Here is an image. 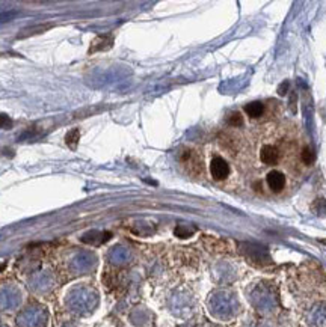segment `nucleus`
Masks as SVG:
<instances>
[{
  "instance_id": "nucleus-11",
  "label": "nucleus",
  "mask_w": 326,
  "mask_h": 327,
  "mask_svg": "<svg viewBox=\"0 0 326 327\" xmlns=\"http://www.w3.org/2000/svg\"><path fill=\"white\" fill-rule=\"evenodd\" d=\"M317 214H325L326 213V199H317L314 202V207H313Z\"/></svg>"
},
{
  "instance_id": "nucleus-3",
  "label": "nucleus",
  "mask_w": 326,
  "mask_h": 327,
  "mask_svg": "<svg viewBox=\"0 0 326 327\" xmlns=\"http://www.w3.org/2000/svg\"><path fill=\"white\" fill-rule=\"evenodd\" d=\"M266 182H267V187L273 193H279L286 187V176L279 170H272L267 173Z\"/></svg>"
},
{
  "instance_id": "nucleus-2",
  "label": "nucleus",
  "mask_w": 326,
  "mask_h": 327,
  "mask_svg": "<svg viewBox=\"0 0 326 327\" xmlns=\"http://www.w3.org/2000/svg\"><path fill=\"white\" fill-rule=\"evenodd\" d=\"M210 173L215 179L222 181L229 175V164L222 157H215L210 162Z\"/></svg>"
},
{
  "instance_id": "nucleus-6",
  "label": "nucleus",
  "mask_w": 326,
  "mask_h": 327,
  "mask_svg": "<svg viewBox=\"0 0 326 327\" xmlns=\"http://www.w3.org/2000/svg\"><path fill=\"white\" fill-rule=\"evenodd\" d=\"M53 24H36V26H32V27H26L23 29L17 38H27V36H32V35H38V33H42L45 30L52 29Z\"/></svg>"
},
{
  "instance_id": "nucleus-7",
  "label": "nucleus",
  "mask_w": 326,
  "mask_h": 327,
  "mask_svg": "<svg viewBox=\"0 0 326 327\" xmlns=\"http://www.w3.org/2000/svg\"><path fill=\"white\" fill-rule=\"evenodd\" d=\"M245 112L251 118H258L264 113V104L260 101H252V103L245 106Z\"/></svg>"
},
{
  "instance_id": "nucleus-15",
  "label": "nucleus",
  "mask_w": 326,
  "mask_h": 327,
  "mask_svg": "<svg viewBox=\"0 0 326 327\" xmlns=\"http://www.w3.org/2000/svg\"><path fill=\"white\" fill-rule=\"evenodd\" d=\"M14 15H15V12H2V14H0V23H2V21H9Z\"/></svg>"
},
{
  "instance_id": "nucleus-16",
  "label": "nucleus",
  "mask_w": 326,
  "mask_h": 327,
  "mask_svg": "<svg viewBox=\"0 0 326 327\" xmlns=\"http://www.w3.org/2000/svg\"><path fill=\"white\" fill-rule=\"evenodd\" d=\"M320 242H322L323 245H326V240H320Z\"/></svg>"
},
{
  "instance_id": "nucleus-4",
  "label": "nucleus",
  "mask_w": 326,
  "mask_h": 327,
  "mask_svg": "<svg viewBox=\"0 0 326 327\" xmlns=\"http://www.w3.org/2000/svg\"><path fill=\"white\" fill-rule=\"evenodd\" d=\"M260 160L267 166H275L279 160V150L275 145L263 147V150L260 153Z\"/></svg>"
},
{
  "instance_id": "nucleus-12",
  "label": "nucleus",
  "mask_w": 326,
  "mask_h": 327,
  "mask_svg": "<svg viewBox=\"0 0 326 327\" xmlns=\"http://www.w3.org/2000/svg\"><path fill=\"white\" fill-rule=\"evenodd\" d=\"M175 236L180 237V239H188V237L192 236V231H188V229L183 228V226H178V228L175 229Z\"/></svg>"
},
{
  "instance_id": "nucleus-5",
  "label": "nucleus",
  "mask_w": 326,
  "mask_h": 327,
  "mask_svg": "<svg viewBox=\"0 0 326 327\" xmlns=\"http://www.w3.org/2000/svg\"><path fill=\"white\" fill-rule=\"evenodd\" d=\"M113 44V38L110 35H100L97 36L91 44V49H89V55L94 53V52H102V50H108L110 49Z\"/></svg>"
},
{
  "instance_id": "nucleus-8",
  "label": "nucleus",
  "mask_w": 326,
  "mask_h": 327,
  "mask_svg": "<svg viewBox=\"0 0 326 327\" xmlns=\"http://www.w3.org/2000/svg\"><path fill=\"white\" fill-rule=\"evenodd\" d=\"M79 140H80V130H79V128H73V130L67 134V137H65V142H67V145H68L71 150H76V148H77Z\"/></svg>"
},
{
  "instance_id": "nucleus-9",
  "label": "nucleus",
  "mask_w": 326,
  "mask_h": 327,
  "mask_svg": "<svg viewBox=\"0 0 326 327\" xmlns=\"http://www.w3.org/2000/svg\"><path fill=\"white\" fill-rule=\"evenodd\" d=\"M301 159H302V163L307 164V166H311L316 160V153L310 148V147H305L301 153Z\"/></svg>"
},
{
  "instance_id": "nucleus-13",
  "label": "nucleus",
  "mask_w": 326,
  "mask_h": 327,
  "mask_svg": "<svg viewBox=\"0 0 326 327\" xmlns=\"http://www.w3.org/2000/svg\"><path fill=\"white\" fill-rule=\"evenodd\" d=\"M12 125V121L6 115H0V127L2 128H9Z\"/></svg>"
},
{
  "instance_id": "nucleus-1",
  "label": "nucleus",
  "mask_w": 326,
  "mask_h": 327,
  "mask_svg": "<svg viewBox=\"0 0 326 327\" xmlns=\"http://www.w3.org/2000/svg\"><path fill=\"white\" fill-rule=\"evenodd\" d=\"M178 160H180L181 166L192 175H200L204 169L203 167V157L195 150H189V148L183 150L178 156Z\"/></svg>"
},
{
  "instance_id": "nucleus-10",
  "label": "nucleus",
  "mask_w": 326,
  "mask_h": 327,
  "mask_svg": "<svg viewBox=\"0 0 326 327\" xmlns=\"http://www.w3.org/2000/svg\"><path fill=\"white\" fill-rule=\"evenodd\" d=\"M226 122H228V125H231V127H242V125H243V116H242L239 112H234V113H231V115L226 118Z\"/></svg>"
},
{
  "instance_id": "nucleus-14",
  "label": "nucleus",
  "mask_w": 326,
  "mask_h": 327,
  "mask_svg": "<svg viewBox=\"0 0 326 327\" xmlns=\"http://www.w3.org/2000/svg\"><path fill=\"white\" fill-rule=\"evenodd\" d=\"M289 87H290V82L286 80L281 86L278 87V93H279V95H286V92L289 90Z\"/></svg>"
}]
</instances>
